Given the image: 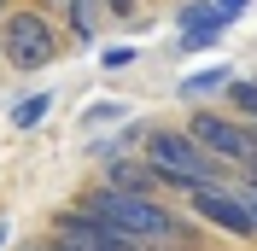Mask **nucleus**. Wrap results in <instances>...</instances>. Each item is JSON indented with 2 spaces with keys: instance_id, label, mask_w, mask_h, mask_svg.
Instances as JSON below:
<instances>
[{
  "instance_id": "f257e3e1",
  "label": "nucleus",
  "mask_w": 257,
  "mask_h": 251,
  "mask_svg": "<svg viewBox=\"0 0 257 251\" xmlns=\"http://www.w3.org/2000/svg\"><path fill=\"white\" fill-rule=\"evenodd\" d=\"M82 216H94L105 234H117L123 245H135V251H158V245H170V239L181 234V222L164 210L158 199H141V193H117V187H94L88 199L76 204Z\"/></svg>"
},
{
  "instance_id": "f03ea898",
  "label": "nucleus",
  "mask_w": 257,
  "mask_h": 251,
  "mask_svg": "<svg viewBox=\"0 0 257 251\" xmlns=\"http://www.w3.org/2000/svg\"><path fill=\"white\" fill-rule=\"evenodd\" d=\"M146 164L158 170V181H176L181 193L216 187V175H222V164L193 141V135H176V129H158V135L146 141Z\"/></svg>"
},
{
  "instance_id": "7ed1b4c3",
  "label": "nucleus",
  "mask_w": 257,
  "mask_h": 251,
  "mask_svg": "<svg viewBox=\"0 0 257 251\" xmlns=\"http://www.w3.org/2000/svg\"><path fill=\"white\" fill-rule=\"evenodd\" d=\"M0 47H6V64L18 70H41V64L59 59V35L41 12H12L6 18V30H0Z\"/></svg>"
},
{
  "instance_id": "20e7f679",
  "label": "nucleus",
  "mask_w": 257,
  "mask_h": 251,
  "mask_svg": "<svg viewBox=\"0 0 257 251\" xmlns=\"http://www.w3.org/2000/svg\"><path fill=\"white\" fill-rule=\"evenodd\" d=\"M187 135H193L199 146H205V152L216 158V164H245V158H251V135H245V129L234 123V117H216V111H199V117L187 123Z\"/></svg>"
},
{
  "instance_id": "39448f33",
  "label": "nucleus",
  "mask_w": 257,
  "mask_h": 251,
  "mask_svg": "<svg viewBox=\"0 0 257 251\" xmlns=\"http://www.w3.org/2000/svg\"><path fill=\"white\" fill-rule=\"evenodd\" d=\"M187 199H193V210H199L210 228H222V234H234V239H257V228H251V216H245V204H240L234 187H193Z\"/></svg>"
},
{
  "instance_id": "423d86ee",
  "label": "nucleus",
  "mask_w": 257,
  "mask_h": 251,
  "mask_svg": "<svg viewBox=\"0 0 257 251\" xmlns=\"http://www.w3.org/2000/svg\"><path fill=\"white\" fill-rule=\"evenodd\" d=\"M47 239H53L59 251H135V245H123L117 234H105L94 216H82V210H59Z\"/></svg>"
},
{
  "instance_id": "0eeeda50",
  "label": "nucleus",
  "mask_w": 257,
  "mask_h": 251,
  "mask_svg": "<svg viewBox=\"0 0 257 251\" xmlns=\"http://www.w3.org/2000/svg\"><path fill=\"white\" fill-rule=\"evenodd\" d=\"M105 175H111L105 187H117V193H141V199H152V187H158V170H152V164H128V158H117Z\"/></svg>"
},
{
  "instance_id": "6e6552de",
  "label": "nucleus",
  "mask_w": 257,
  "mask_h": 251,
  "mask_svg": "<svg viewBox=\"0 0 257 251\" xmlns=\"http://www.w3.org/2000/svg\"><path fill=\"white\" fill-rule=\"evenodd\" d=\"M216 88H234V76H228V64H210V70H193V76L181 82L176 94H187V99H205V94H216Z\"/></svg>"
},
{
  "instance_id": "1a4fd4ad",
  "label": "nucleus",
  "mask_w": 257,
  "mask_h": 251,
  "mask_svg": "<svg viewBox=\"0 0 257 251\" xmlns=\"http://www.w3.org/2000/svg\"><path fill=\"white\" fill-rule=\"evenodd\" d=\"M210 47H222V24H199L176 35V53H210Z\"/></svg>"
},
{
  "instance_id": "9d476101",
  "label": "nucleus",
  "mask_w": 257,
  "mask_h": 251,
  "mask_svg": "<svg viewBox=\"0 0 257 251\" xmlns=\"http://www.w3.org/2000/svg\"><path fill=\"white\" fill-rule=\"evenodd\" d=\"M53 111V94H35V99H18L12 105V129H35L41 117Z\"/></svg>"
},
{
  "instance_id": "9b49d317",
  "label": "nucleus",
  "mask_w": 257,
  "mask_h": 251,
  "mask_svg": "<svg viewBox=\"0 0 257 251\" xmlns=\"http://www.w3.org/2000/svg\"><path fill=\"white\" fill-rule=\"evenodd\" d=\"M70 24H76L82 41H94V30H99V0H70Z\"/></svg>"
},
{
  "instance_id": "f8f14e48",
  "label": "nucleus",
  "mask_w": 257,
  "mask_h": 251,
  "mask_svg": "<svg viewBox=\"0 0 257 251\" xmlns=\"http://www.w3.org/2000/svg\"><path fill=\"white\" fill-rule=\"evenodd\" d=\"M199 24H216V18H210V0H187L176 12V30H199Z\"/></svg>"
},
{
  "instance_id": "ddd939ff",
  "label": "nucleus",
  "mask_w": 257,
  "mask_h": 251,
  "mask_svg": "<svg viewBox=\"0 0 257 251\" xmlns=\"http://www.w3.org/2000/svg\"><path fill=\"white\" fill-rule=\"evenodd\" d=\"M245 6H251V0H210V18L228 30V24H240V18H245Z\"/></svg>"
},
{
  "instance_id": "4468645a",
  "label": "nucleus",
  "mask_w": 257,
  "mask_h": 251,
  "mask_svg": "<svg viewBox=\"0 0 257 251\" xmlns=\"http://www.w3.org/2000/svg\"><path fill=\"white\" fill-rule=\"evenodd\" d=\"M228 94H234V105H240L245 117H257V82H234Z\"/></svg>"
},
{
  "instance_id": "2eb2a0df",
  "label": "nucleus",
  "mask_w": 257,
  "mask_h": 251,
  "mask_svg": "<svg viewBox=\"0 0 257 251\" xmlns=\"http://www.w3.org/2000/svg\"><path fill=\"white\" fill-rule=\"evenodd\" d=\"M123 64H135V47H105V70H123Z\"/></svg>"
},
{
  "instance_id": "dca6fc26",
  "label": "nucleus",
  "mask_w": 257,
  "mask_h": 251,
  "mask_svg": "<svg viewBox=\"0 0 257 251\" xmlns=\"http://www.w3.org/2000/svg\"><path fill=\"white\" fill-rule=\"evenodd\" d=\"M234 193H240V204H245V216H251V228H257V187H251V181H245V187H234Z\"/></svg>"
},
{
  "instance_id": "f3484780",
  "label": "nucleus",
  "mask_w": 257,
  "mask_h": 251,
  "mask_svg": "<svg viewBox=\"0 0 257 251\" xmlns=\"http://www.w3.org/2000/svg\"><path fill=\"white\" fill-rule=\"evenodd\" d=\"M105 12H128V0H105Z\"/></svg>"
},
{
  "instance_id": "a211bd4d",
  "label": "nucleus",
  "mask_w": 257,
  "mask_h": 251,
  "mask_svg": "<svg viewBox=\"0 0 257 251\" xmlns=\"http://www.w3.org/2000/svg\"><path fill=\"white\" fill-rule=\"evenodd\" d=\"M0 245H6V222H0Z\"/></svg>"
},
{
  "instance_id": "6ab92c4d",
  "label": "nucleus",
  "mask_w": 257,
  "mask_h": 251,
  "mask_svg": "<svg viewBox=\"0 0 257 251\" xmlns=\"http://www.w3.org/2000/svg\"><path fill=\"white\" fill-rule=\"evenodd\" d=\"M251 152H257V135H251Z\"/></svg>"
},
{
  "instance_id": "aec40b11",
  "label": "nucleus",
  "mask_w": 257,
  "mask_h": 251,
  "mask_svg": "<svg viewBox=\"0 0 257 251\" xmlns=\"http://www.w3.org/2000/svg\"><path fill=\"white\" fill-rule=\"evenodd\" d=\"M0 6H6V0H0Z\"/></svg>"
}]
</instances>
